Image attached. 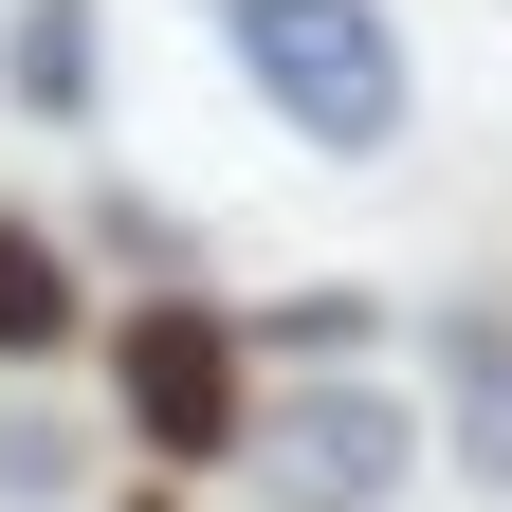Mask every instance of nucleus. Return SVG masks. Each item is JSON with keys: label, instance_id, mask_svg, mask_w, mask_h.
<instances>
[{"label": "nucleus", "instance_id": "nucleus-1", "mask_svg": "<svg viewBox=\"0 0 512 512\" xmlns=\"http://www.w3.org/2000/svg\"><path fill=\"white\" fill-rule=\"evenodd\" d=\"M220 55L256 74V110L311 165H384L421 128V74H403V19L384 0H220Z\"/></svg>", "mask_w": 512, "mask_h": 512}, {"label": "nucleus", "instance_id": "nucleus-2", "mask_svg": "<svg viewBox=\"0 0 512 512\" xmlns=\"http://www.w3.org/2000/svg\"><path fill=\"white\" fill-rule=\"evenodd\" d=\"M421 439H439V403H403L384 366H256L238 476H256V512H384Z\"/></svg>", "mask_w": 512, "mask_h": 512}, {"label": "nucleus", "instance_id": "nucleus-3", "mask_svg": "<svg viewBox=\"0 0 512 512\" xmlns=\"http://www.w3.org/2000/svg\"><path fill=\"white\" fill-rule=\"evenodd\" d=\"M110 421L147 439L165 476H238V439H256V311H220V293H128L110 311Z\"/></svg>", "mask_w": 512, "mask_h": 512}, {"label": "nucleus", "instance_id": "nucleus-4", "mask_svg": "<svg viewBox=\"0 0 512 512\" xmlns=\"http://www.w3.org/2000/svg\"><path fill=\"white\" fill-rule=\"evenodd\" d=\"M421 403H439V458L512 494V293H421Z\"/></svg>", "mask_w": 512, "mask_h": 512}, {"label": "nucleus", "instance_id": "nucleus-5", "mask_svg": "<svg viewBox=\"0 0 512 512\" xmlns=\"http://www.w3.org/2000/svg\"><path fill=\"white\" fill-rule=\"evenodd\" d=\"M0 92L37 128H92V0H19L0 19Z\"/></svg>", "mask_w": 512, "mask_h": 512}, {"label": "nucleus", "instance_id": "nucleus-6", "mask_svg": "<svg viewBox=\"0 0 512 512\" xmlns=\"http://www.w3.org/2000/svg\"><path fill=\"white\" fill-rule=\"evenodd\" d=\"M366 348H384V293H366V275L256 293V366H366Z\"/></svg>", "mask_w": 512, "mask_h": 512}, {"label": "nucleus", "instance_id": "nucleus-7", "mask_svg": "<svg viewBox=\"0 0 512 512\" xmlns=\"http://www.w3.org/2000/svg\"><path fill=\"white\" fill-rule=\"evenodd\" d=\"M92 311H74V256H55L37 220H0V366H55Z\"/></svg>", "mask_w": 512, "mask_h": 512}, {"label": "nucleus", "instance_id": "nucleus-8", "mask_svg": "<svg viewBox=\"0 0 512 512\" xmlns=\"http://www.w3.org/2000/svg\"><path fill=\"white\" fill-rule=\"evenodd\" d=\"M74 494H92V439L55 403H0V512H74Z\"/></svg>", "mask_w": 512, "mask_h": 512}, {"label": "nucleus", "instance_id": "nucleus-9", "mask_svg": "<svg viewBox=\"0 0 512 512\" xmlns=\"http://www.w3.org/2000/svg\"><path fill=\"white\" fill-rule=\"evenodd\" d=\"M128 512H183V494H128Z\"/></svg>", "mask_w": 512, "mask_h": 512}]
</instances>
